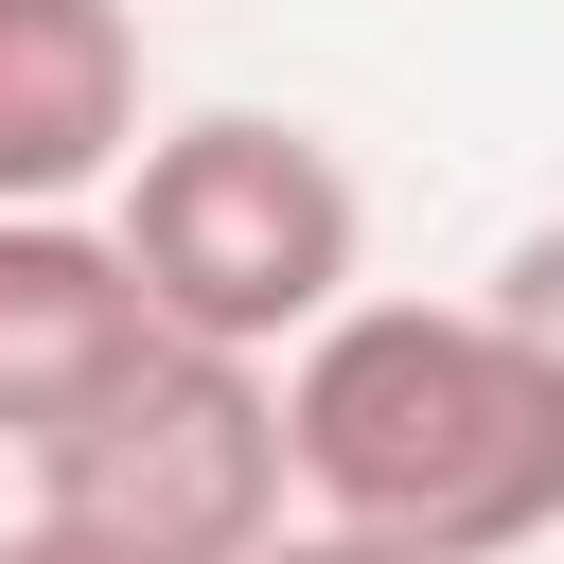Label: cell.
<instances>
[{"mask_svg": "<svg viewBox=\"0 0 564 564\" xmlns=\"http://www.w3.org/2000/svg\"><path fill=\"white\" fill-rule=\"evenodd\" d=\"M300 511L405 564H511L564 529V388L494 300H352L282 370Z\"/></svg>", "mask_w": 564, "mask_h": 564, "instance_id": "1", "label": "cell"}, {"mask_svg": "<svg viewBox=\"0 0 564 564\" xmlns=\"http://www.w3.org/2000/svg\"><path fill=\"white\" fill-rule=\"evenodd\" d=\"M141 300L176 352H247V370H300L335 317H352V264H370V194L317 123L282 106H176L141 141V176L106 194Z\"/></svg>", "mask_w": 564, "mask_h": 564, "instance_id": "2", "label": "cell"}, {"mask_svg": "<svg viewBox=\"0 0 564 564\" xmlns=\"http://www.w3.org/2000/svg\"><path fill=\"white\" fill-rule=\"evenodd\" d=\"M282 494H300L282 370H247V352H159L35 458V529L106 546V564H264Z\"/></svg>", "mask_w": 564, "mask_h": 564, "instance_id": "3", "label": "cell"}, {"mask_svg": "<svg viewBox=\"0 0 564 564\" xmlns=\"http://www.w3.org/2000/svg\"><path fill=\"white\" fill-rule=\"evenodd\" d=\"M176 335H159V300H141V264H123L106 212H0V441L18 458H53Z\"/></svg>", "mask_w": 564, "mask_h": 564, "instance_id": "4", "label": "cell"}, {"mask_svg": "<svg viewBox=\"0 0 564 564\" xmlns=\"http://www.w3.org/2000/svg\"><path fill=\"white\" fill-rule=\"evenodd\" d=\"M141 18L123 0H0V212H88L141 176Z\"/></svg>", "mask_w": 564, "mask_h": 564, "instance_id": "5", "label": "cell"}, {"mask_svg": "<svg viewBox=\"0 0 564 564\" xmlns=\"http://www.w3.org/2000/svg\"><path fill=\"white\" fill-rule=\"evenodd\" d=\"M476 300H494V317H511V335H529V370H546V388H564V212H546V229H511V247H494V282H476Z\"/></svg>", "mask_w": 564, "mask_h": 564, "instance_id": "6", "label": "cell"}, {"mask_svg": "<svg viewBox=\"0 0 564 564\" xmlns=\"http://www.w3.org/2000/svg\"><path fill=\"white\" fill-rule=\"evenodd\" d=\"M264 564H405V546H352V529H282Z\"/></svg>", "mask_w": 564, "mask_h": 564, "instance_id": "7", "label": "cell"}, {"mask_svg": "<svg viewBox=\"0 0 564 564\" xmlns=\"http://www.w3.org/2000/svg\"><path fill=\"white\" fill-rule=\"evenodd\" d=\"M0 564H106V546H70V529H35V511H18V529H0Z\"/></svg>", "mask_w": 564, "mask_h": 564, "instance_id": "8", "label": "cell"}]
</instances>
